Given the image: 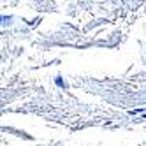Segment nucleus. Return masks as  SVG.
Listing matches in <instances>:
<instances>
[{"label": "nucleus", "mask_w": 146, "mask_h": 146, "mask_svg": "<svg viewBox=\"0 0 146 146\" xmlns=\"http://www.w3.org/2000/svg\"><path fill=\"white\" fill-rule=\"evenodd\" d=\"M55 83H56V85H58L60 88H67V86H69V85H67V83H65L64 79H62L60 76H56V78H55Z\"/></svg>", "instance_id": "1"}]
</instances>
